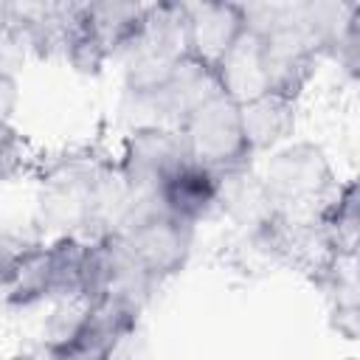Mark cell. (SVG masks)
<instances>
[{
	"mask_svg": "<svg viewBox=\"0 0 360 360\" xmlns=\"http://www.w3.org/2000/svg\"><path fill=\"white\" fill-rule=\"evenodd\" d=\"M191 163L211 169L217 177L253 169V152L242 132L239 101L225 93H214L194 107L177 127Z\"/></svg>",
	"mask_w": 360,
	"mask_h": 360,
	"instance_id": "obj_1",
	"label": "cell"
},
{
	"mask_svg": "<svg viewBox=\"0 0 360 360\" xmlns=\"http://www.w3.org/2000/svg\"><path fill=\"white\" fill-rule=\"evenodd\" d=\"M270 197L281 211L312 214L338 188L329 155L315 141H287L273 149L259 172Z\"/></svg>",
	"mask_w": 360,
	"mask_h": 360,
	"instance_id": "obj_2",
	"label": "cell"
},
{
	"mask_svg": "<svg viewBox=\"0 0 360 360\" xmlns=\"http://www.w3.org/2000/svg\"><path fill=\"white\" fill-rule=\"evenodd\" d=\"M194 225L169 217L160 202L138 208L121 231L129 253L155 284H163L186 270L194 250Z\"/></svg>",
	"mask_w": 360,
	"mask_h": 360,
	"instance_id": "obj_3",
	"label": "cell"
},
{
	"mask_svg": "<svg viewBox=\"0 0 360 360\" xmlns=\"http://www.w3.org/2000/svg\"><path fill=\"white\" fill-rule=\"evenodd\" d=\"M191 163L186 143L177 127H146L129 129L115 160L121 180L127 183L135 202L158 200V191L166 177H172L180 166Z\"/></svg>",
	"mask_w": 360,
	"mask_h": 360,
	"instance_id": "obj_4",
	"label": "cell"
},
{
	"mask_svg": "<svg viewBox=\"0 0 360 360\" xmlns=\"http://www.w3.org/2000/svg\"><path fill=\"white\" fill-rule=\"evenodd\" d=\"M262 39V59H264V76H267V90L301 98V93L309 87L315 79L321 48L315 45L312 34L307 25L298 20L295 6H284L281 17L276 25L259 37Z\"/></svg>",
	"mask_w": 360,
	"mask_h": 360,
	"instance_id": "obj_5",
	"label": "cell"
},
{
	"mask_svg": "<svg viewBox=\"0 0 360 360\" xmlns=\"http://www.w3.org/2000/svg\"><path fill=\"white\" fill-rule=\"evenodd\" d=\"M186 6V53L214 68L248 31L242 3L200 0Z\"/></svg>",
	"mask_w": 360,
	"mask_h": 360,
	"instance_id": "obj_6",
	"label": "cell"
},
{
	"mask_svg": "<svg viewBox=\"0 0 360 360\" xmlns=\"http://www.w3.org/2000/svg\"><path fill=\"white\" fill-rule=\"evenodd\" d=\"M158 200L169 217L197 228L219 211V177L205 166L186 163L163 180Z\"/></svg>",
	"mask_w": 360,
	"mask_h": 360,
	"instance_id": "obj_7",
	"label": "cell"
},
{
	"mask_svg": "<svg viewBox=\"0 0 360 360\" xmlns=\"http://www.w3.org/2000/svg\"><path fill=\"white\" fill-rule=\"evenodd\" d=\"M239 115H242L245 141L253 158H259V155H270L273 149L284 146L292 138L298 124V101L290 96L264 90L262 96L242 101Z\"/></svg>",
	"mask_w": 360,
	"mask_h": 360,
	"instance_id": "obj_8",
	"label": "cell"
},
{
	"mask_svg": "<svg viewBox=\"0 0 360 360\" xmlns=\"http://www.w3.org/2000/svg\"><path fill=\"white\" fill-rule=\"evenodd\" d=\"M141 312H143L141 307H135L118 295H101L87 304V315H84V323H82L73 346L110 360V354L129 335H135L141 329Z\"/></svg>",
	"mask_w": 360,
	"mask_h": 360,
	"instance_id": "obj_9",
	"label": "cell"
},
{
	"mask_svg": "<svg viewBox=\"0 0 360 360\" xmlns=\"http://www.w3.org/2000/svg\"><path fill=\"white\" fill-rule=\"evenodd\" d=\"M219 211L248 233L262 231L278 217V205L270 197L256 169H242L219 177Z\"/></svg>",
	"mask_w": 360,
	"mask_h": 360,
	"instance_id": "obj_10",
	"label": "cell"
},
{
	"mask_svg": "<svg viewBox=\"0 0 360 360\" xmlns=\"http://www.w3.org/2000/svg\"><path fill=\"white\" fill-rule=\"evenodd\" d=\"M214 93H222L214 68H208V65L197 62L194 56L183 53L174 62L163 87L158 90V98H160V107H163V115H166L169 127H180V121L194 107H200L205 98H211Z\"/></svg>",
	"mask_w": 360,
	"mask_h": 360,
	"instance_id": "obj_11",
	"label": "cell"
},
{
	"mask_svg": "<svg viewBox=\"0 0 360 360\" xmlns=\"http://www.w3.org/2000/svg\"><path fill=\"white\" fill-rule=\"evenodd\" d=\"M219 90L231 96L233 101H248L256 98L267 90V76H264V59H262V39L250 31H245L233 48L214 65Z\"/></svg>",
	"mask_w": 360,
	"mask_h": 360,
	"instance_id": "obj_12",
	"label": "cell"
},
{
	"mask_svg": "<svg viewBox=\"0 0 360 360\" xmlns=\"http://www.w3.org/2000/svg\"><path fill=\"white\" fill-rule=\"evenodd\" d=\"M143 14H146L143 3H118V0L82 3V22L101 42L110 59H118L127 51V45L138 37L143 25Z\"/></svg>",
	"mask_w": 360,
	"mask_h": 360,
	"instance_id": "obj_13",
	"label": "cell"
},
{
	"mask_svg": "<svg viewBox=\"0 0 360 360\" xmlns=\"http://www.w3.org/2000/svg\"><path fill=\"white\" fill-rule=\"evenodd\" d=\"M45 250H48V304L65 298H82L87 239L56 236L45 242Z\"/></svg>",
	"mask_w": 360,
	"mask_h": 360,
	"instance_id": "obj_14",
	"label": "cell"
},
{
	"mask_svg": "<svg viewBox=\"0 0 360 360\" xmlns=\"http://www.w3.org/2000/svg\"><path fill=\"white\" fill-rule=\"evenodd\" d=\"M318 217L323 222V231H326L335 253H357V236H360L357 180L338 183L335 194L318 208Z\"/></svg>",
	"mask_w": 360,
	"mask_h": 360,
	"instance_id": "obj_15",
	"label": "cell"
},
{
	"mask_svg": "<svg viewBox=\"0 0 360 360\" xmlns=\"http://www.w3.org/2000/svg\"><path fill=\"white\" fill-rule=\"evenodd\" d=\"M6 307L11 309H31L39 304H48V250L45 242H31L14 267V276L3 292Z\"/></svg>",
	"mask_w": 360,
	"mask_h": 360,
	"instance_id": "obj_16",
	"label": "cell"
},
{
	"mask_svg": "<svg viewBox=\"0 0 360 360\" xmlns=\"http://www.w3.org/2000/svg\"><path fill=\"white\" fill-rule=\"evenodd\" d=\"M87 298H65V301H53L45 323H42V340H39V352L45 349H62V346H73L79 338V329L84 323L87 315Z\"/></svg>",
	"mask_w": 360,
	"mask_h": 360,
	"instance_id": "obj_17",
	"label": "cell"
},
{
	"mask_svg": "<svg viewBox=\"0 0 360 360\" xmlns=\"http://www.w3.org/2000/svg\"><path fill=\"white\" fill-rule=\"evenodd\" d=\"M62 56L82 76H98L104 70V65L110 62V53L101 48V42L82 22V6H79V20H76V25L68 34V42H65Z\"/></svg>",
	"mask_w": 360,
	"mask_h": 360,
	"instance_id": "obj_18",
	"label": "cell"
},
{
	"mask_svg": "<svg viewBox=\"0 0 360 360\" xmlns=\"http://www.w3.org/2000/svg\"><path fill=\"white\" fill-rule=\"evenodd\" d=\"M37 158H31L28 141L14 127V121H0V183L17 180Z\"/></svg>",
	"mask_w": 360,
	"mask_h": 360,
	"instance_id": "obj_19",
	"label": "cell"
},
{
	"mask_svg": "<svg viewBox=\"0 0 360 360\" xmlns=\"http://www.w3.org/2000/svg\"><path fill=\"white\" fill-rule=\"evenodd\" d=\"M25 56L28 48L22 34L14 28V3H0V73L17 76Z\"/></svg>",
	"mask_w": 360,
	"mask_h": 360,
	"instance_id": "obj_20",
	"label": "cell"
},
{
	"mask_svg": "<svg viewBox=\"0 0 360 360\" xmlns=\"http://www.w3.org/2000/svg\"><path fill=\"white\" fill-rule=\"evenodd\" d=\"M329 59H335L338 68L349 79H357L360 76V3H357L354 14L349 17L343 34L335 39V45L329 51Z\"/></svg>",
	"mask_w": 360,
	"mask_h": 360,
	"instance_id": "obj_21",
	"label": "cell"
},
{
	"mask_svg": "<svg viewBox=\"0 0 360 360\" xmlns=\"http://www.w3.org/2000/svg\"><path fill=\"white\" fill-rule=\"evenodd\" d=\"M37 239H22V236H14V233H0V292H6L11 276H14V267H17V259L20 253Z\"/></svg>",
	"mask_w": 360,
	"mask_h": 360,
	"instance_id": "obj_22",
	"label": "cell"
},
{
	"mask_svg": "<svg viewBox=\"0 0 360 360\" xmlns=\"http://www.w3.org/2000/svg\"><path fill=\"white\" fill-rule=\"evenodd\" d=\"M20 107V82L11 73H0V121H11Z\"/></svg>",
	"mask_w": 360,
	"mask_h": 360,
	"instance_id": "obj_23",
	"label": "cell"
},
{
	"mask_svg": "<svg viewBox=\"0 0 360 360\" xmlns=\"http://www.w3.org/2000/svg\"><path fill=\"white\" fill-rule=\"evenodd\" d=\"M42 360H107L101 354H93L87 349H79V346H62V349H45L39 352Z\"/></svg>",
	"mask_w": 360,
	"mask_h": 360,
	"instance_id": "obj_24",
	"label": "cell"
},
{
	"mask_svg": "<svg viewBox=\"0 0 360 360\" xmlns=\"http://www.w3.org/2000/svg\"><path fill=\"white\" fill-rule=\"evenodd\" d=\"M3 360H42V354L39 352H17V354L3 357Z\"/></svg>",
	"mask_w": 360,
	"mask_h": 360,
	"instance_id": "obj_25",
	"label": "cell"
},
{
	"mask_svg": "<svg viewBox=\"0 0 360 360\" xmlns=\"http://www.w3.org/2000/svg\"><path fill=\"white\" fill-rule=\"evenodd\" d=\"M343 360H354V357H343Z\"/></svg>",
	"mask_w": 360,
	"mask_h": 360,
	"instance_id": "obj_26",
	"label": "cell"
},
{
	"mask_svg": "<svg viewBox=\"0 0 360 360\" xmlns=\"http://www.w3.org/2000/svg\"><path fill=\"white\" fill-rule=\"evenodd\" d=\"M0 360H3V357H0Z\"/></svg>",
	"mask_w": 360,
	"mask_h": 360,
	"instance_id": "obj_27",
	"label": "cell"
}]
</instances>
